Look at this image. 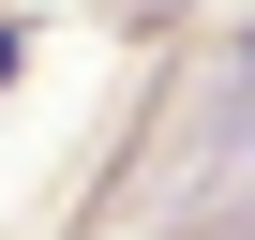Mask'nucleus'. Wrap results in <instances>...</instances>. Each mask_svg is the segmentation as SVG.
Returning a JSON list of instances; mask_svg holds the SVG:
<instances>
[{"label": "nucleus", "instance_id": "nucleus-1", "mask_svg": "<svg viewBox=\"0 0 255 240\" xmlns=\"http://www.w3.org/2000/svg\"><path fill=\"white\" fill-rule=\"evenodd\" d=\"M0 75H15V30H0Z\"/></svg>", "mask_w": 255, "mask_h": 240}]
</instances>
